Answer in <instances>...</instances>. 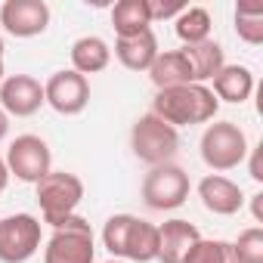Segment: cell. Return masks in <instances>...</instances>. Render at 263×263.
Listing matches in <instances>:
<instances>
[{"label":"cell","instance_id":"obj_6","mask_svg":"<svg viewBox=\"0 0 263 263\" xmlns=\"http://www.w3.org/2000/svg\"><path fill=\"white\" fill-rule=\"evenodd\" d=\"M189 189H192L189 174L174 161L158 164L143 177V201L152 211H177V208H183L186 198H189Z\"/></svg>","mask_w":263,"mask_h":263},{"label":"cell","instance_id":"obj_18","mask_svg":"<svg viewBox=\"0 0 263 263\" xmlns=\"http://www.w3.org/2000/svg\"><path fill=\"white\" fill-rule=\"evenodd\" d=\"M189 65H192V78L195 84H208L220 74V68L226 65V53L217 41H201L195 47H183Z\"/></svg>","mask_w":263,"mask_h":263},{"label":"cell","instance_id":"obj_20","mask_svg":"<svg viewBox=\"0 0 263 263\" xmlns=\"http://www.w3.org/2000/svg\"><path fill=\"white\" fill-rule=\"evenodd\" d=\"M124 260H134V263H152V260H158V226L155 223L140 220V217L134 220Z\"/></svg>","mask_w":263,"mask_h":263},{"label":"cell","instance_id":"obj_28","mask_svg":"<svg viewBox=\"0 0 263 263\" xmlns=\"http://www.w3.org/2000/svg\"><path fill=\"white\" fill-rule=\"evenodd\" d=\"M251 214H254V223H263V192L251 195Z\"/></svg>","mask_w":263,"mask_h":263},{"label":"cell","instance_id":"obj_23","mask_svg":"<svg viewBox=\"0 0 263 263\" xmlns=\"http://www.w3.org/2000/svg\"><path fill=\"white\" fill-rule=\"evenodd\" d=\"M183 263H238L232 241L223 238H198L192 251L183 257Z\"/></svg>","mask_w":263,"mask_h":263},{"label":"cell","instance_id":"obj_22","mask_svg":"<svg viewBox=\"0 0 263 263\" xmlns=\"http://www.w3.org/2000/svg\"><path fill=\"white\" fill-rule=\"evenodd\" d=\"M235 34L251 47L263 44V4L260 0H241L235 7Z\"/></svg>","mask_w":263,"mask_h":263},{"label":"cell","instance_id":"obj_9","mask_svg":"<svg viewBox=\"0 0 263 263\" xmlns=\"http://www.w3.org/2000/svg\"><path fill=\"white\" fill-rule=\"evenodd\" d=\"M90 102V81L71 68H62V71H53L44 84V105H50L53 111L65 115V118H74L87 108Z\"/></svg>","mask_w":263,"mask_h":263},{"label":"cell","instance_id":"obj_2","mask_svg":"<svg viewBox=\"0 0 263 263\" xmlns=\"http://www.w3.org/2000/svg\"><path fill=\"white\" fill-rule=\"evenodd\" d=\"M198 149H201V161L214 174H226V171H235L238 164H245L251 146H248L245 130L235 121H214L204 127Z\"/></svg>","mask_w":263,"mask_h":263},{"label":"cell","instance_id":"obj_21","mask_svg":"<svg viewBox=\"0 0 263 263\" xmlns=\"http://www.w3.org/2000/svg\"><path fill=\"white\" fill-rule=\"evenodd\" d=\"M211 28H214V22H211V13L204 7H186L174 19V31H177V37L186 47H195L201 41H211Z\"/></svg>","mask_w":263,"mask_h":263},{"label":"cell","instance_id":"obj_24","mask_svg":"<svg viewBox=\"0 0 263 263\" xmlns=\"http://www.w3.org/2000/svg\"><path fill=\"white\" fill-rule=\"evenodd\" d=\"M134 220H137L134 214H115L102 226V245H105V251L115 260H124V251H127V238H130V229H134Z\"/></svg>","mask_w":263,"mask_h":263},{"label":"cell","instance_id":"obj_32","mask_svg":"<svg viewBox=\"0 0 263 263\" xmlns=\"http://www.w3.org/2000/svg\"><path fill=\"white\" fill-rule=\"evenodd\" d=\"M0 59H4V37H0Z\"/></svg>","mask_w":263,"mask_h":263},{"label":"cell","instance_id":"obj_25","mask_svg":"<svg viewBox=\"0 0 263 263\" xmlns=\"http://www.w3.org/2000/svg\"><path fill=\"white\" fill-rule=\"evenodd\" d=\"M238 263H263V226H248L232 241Z\"/></svg>","mask_w":263,"mask_h":263},{"label":"cell","instance_id":"obj_17","mask_svg":"<svg viewBox=\"0 0 263 263\" xmlns=\"http://www.w3.org/2000/svg\"><path fill=\"white\" fill-rule=\"evenodd\" d=\"M108 62H111V50H108V44L102 37L84 34V37H78L71 44V71H78L84 78L99 74V71L108 68Z\"/></svg>","mask_w":263,"mask_h":263},{"label":"cell","instance_id":"obj_33","mask_svg":"<svg viewBox=\"0 0 263 263\" xmlns=\"http://www.w3.org/2000/svg\"><path fill=\"white\" fill-rule=\"evenodd\" d=\"M108 263H127V260H108Z\"/></svg>","mask_w":263,"mask_h":263},{"label":"cell","instance_id":"obj_14","mask_svg":"<svg viewBox=\"0 0 263 263\" xmlns=\"http://www.w3.org/2000/svg\"><path fill=\"white\" fill-rule=\"evenodd\" d=\"M158 53L161 50H158V37H155L152 28L140 31L134 37H118L115 41V56L127 71H149Z\"/></svg>","mask_w":263,"mask_h":263},{"label":"cell","instance_id":"obj_5","mask_svg":"<svg viewBox=\"0 0 263 263\" xmlns=\"http://www.w3.org/2000/svg\"><path fill=\"white\" fill-rule=\"evenodd\" d=\"M93 260H96V238L90 223L78 214L65 217L53 229L44 248V263H93Z\"/></svg>","mask_w":263,"mask_h":263},{"label":"cell","instance_id":"obj_13","mask_svg":"<svg viewBox=\"0 0 263 263\" xmlns=\"http://www.w3.org/2000/svg\"><path fill=\"white\" fill-rule=\"evenodd\" d=\"M201 238L198 226L189 220H167L158 226V260L161 263H183V257L192 251V245Z\"/></svg>","mask_w":263,"mask_h":263},{"label":"cell","instance_id":"obj_29","mask_svg":"<svg viewBox=\"0 0 263 263\" xmlns=\"http://www.w3.org/2000/svg\"><path fill=\"white\" fill-rule=\"evenodd\" d=\"M7 134H10V115H7L4 108H0V143L7 140Z\"/></svg>","mask_w":263,"mask_h":263},{"label":"cell","instance_id":"obj_27","mask_svg":"<svg viewBox=\"0 0 263 263\" xmlns=\"http://www.w3.org/2000/svg\"><path fill=\"white\" fill-rule=\"evenodd\" d=\"M260 155H263V143H257V146H251L248 149V171H251V180L254 183H263V164H260Z\"/></svg>","mask_w":263,"mask_h":263},{"label":"cell","instance_id":"obj_16","mask_svg":"<svg viewBox=\"0 0 263 263\" xmlns=\"http://www.w3.org/2000/svg\"><path fill=\"white\" fill-rule=\"evenodd\" d=\"M149 78L158 90H167V87H183V84H195L192 78V65L186 59L183 50H164L155 56L152 68H149Z\"/></svg>","mask_w":263,"mask_h":263},{"label":"cell","instance_id":"obj_12","mask_svg":"<svg viewBox=\"0 0 263 263\" xmlns=\"http://www.w3.org/2000/svg\"><path fill=\"white\" fill-rule=\"evenodd\" d=\"M198 198L204 204V211L217 214V217H232L245 208V192L235 180L223 177V174H208L201 183H198Z\"/></svg>","mask_w":263,"mask_h":263},{"label":"cell","instance_id":"obj_30","mask_svg":"<svg viewBox=\"0 0 263 263\" xmlns=\"http://www.w3.org/2000/svg\"><path fill=\"white\" fill-rule=\"evenodd\" d=\"M10 186V167H7V161L0 158V192H4Z\"/></svg>","mask_w":263,"mask_h":263},{"label":"cell","instance_id":"obj_31","mask_svg":"<svg viewBox=\"0 0 263 263\" xmlns=\"http://www.w3.org/2000/svg\"><path fill=\"white\" fill-rule=\"evenodd\" d=\"M4 78H7V74H4V59H0V84H4Z\"/></svg>","mask_w":263,"mask_h":263},{"label":"cell","instance_id":"obj_8","mask_svg":"<svg viewBox=\"0 0 263 263\" xmlns=\"http://www.w3.org/2000/svg\"><path fill=\"white\" fill-rule=\"evenodd\" d=\"M41 248V220L34 214H10L0 220V263H25Z\"/></svg>","mask_w":263,"mask_h":263},{"label":"cell","instance_id":"obj_1","mask_svg":"<svg viewBox=\"0 0 263 263\" xmlns=\"http://www.w3.org/2000/svg\"><path fill=\"white\" fill-rule=\"evenodd\" d=\"M217 96L211 93L208 84H183V87H167L158 90L152 99V115L167 121L171 127H192V124H208L217 118Z\"/></svg>","mask_w":263,"mask_h":263},{"label":"cell","instance_id":"obj_15","mask_svg":"<svg viewBox=\"0 0 263 263\" xmlns=\"http://www.w3.org/2000/svg\"><path fill=\"white\" fill-rule=\"evenodd\" d=\"M254 87H257L254 71L248 65H223L220 74L211 81V93L217 96V102H232V105L248 102Z\"/></svg>","mask_w":263,"mask_h":263},{"label":"cell","instance_id":"obj_10","mask_svg":"<svg viewBox=\"0 0 263 263\" xmlns=\"http://www.w3.org/2000/svg\"><path fill=\"white\" fill-rule=\"evenodd\" d=\"M0 25L19 41L37 37L50 28V7L44 0H7L0 7Z\"/></svg>","mask_w":263,"mask_h":263},{"label":"cell","instance_id":"obj_3","mask_svg":"<svg viewBox=\"0 0 263 263\" xmlns=\"http://www.w3.org/2000/svg\"><path fill=\"white\" fill-rule=\"evenodd\" d=\"M130 149L134 155L149 164V167H158V164H167L177 149H180V134L177 127H171L167 121H161L158 115H143L134 121L130 127Z\"/></svg>","mask_w":263,"mask_h":263},{"label":"cell","instance_id":"obj_4","mask_svg":"<svg viewBox=\"0 0 263 263\" xmlns=\"http://www.w3.org/2000/svg\"><path fill=\"white\" fill-rule=\"evenodd\" d=\"M34 189H37V204H41L44 223L53 229L65 217L78 214V204L84 198V180L78 174H68V171H50Z\"/></svg>","mask_w":263,"mask_h":263},{"label":"cell","instance_id":"obj_11","mask_svg":"<svg viewBox=\"0 0 263 263\" xmlns=\"http://www.w3.org/2000/svg\"><path fill=\"white\" fill-rule=\"evenodd\" d=\"M44 105V84L31 74H7L0 84V108L10 118H31Z\"/></svg>","mask_w":263,"mask_h":263},{"label":"cell","instance_id":"obj_7","mask_svg":"<svg viewBox=\"0 0 263 263\" xmlns=\"http://www.w3.org/2000/svg\"><path fill=\"white\" fill-rule=\"evenodd\" d=\"M7 167H10V177L22 180V183H41L50 171H53V152L47 146V140L34 137V134H22L10 143L7 149Z\"/></svg>","mask_w":263,"mask_h":263},{"label":"cell","instance_id":"obj_19","mask_svg":"<svg viewBox=\"0 0 263 263\" xmlns=\"http://www.w3.org/2000/svg\"><path fill=\"white\" fill-rule=\"evenodd\" d=\"M111 25L118 37H134L140 31H149L152 28L149 4L146 0H118L111 7Z\"/></svg>","mask_w":263,"mask_h":263},{"label":"cell","instance_id":"obj_26","mask_svg":"<svg viewBox=\"0 0 263 263\" xmlns=\"http://www.w3.org/2000/svg\"><path fill=\"white\" fill-rule=\"evenodd\" d=\"M149 4V16H152V22H158V19H177L183 10H186V4L183 0H146Z\"/></svg>","mask_w":263,"mask_h":263}]
</instances>
